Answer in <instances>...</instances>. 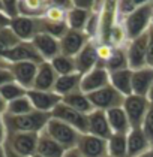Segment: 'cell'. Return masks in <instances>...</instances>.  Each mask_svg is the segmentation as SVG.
<instances>
[{
  "instance_id": "cell-6",
  "label": "cell",
  "mask_w": 153,
  "mask_h": 157,
  "mask_svg": "<svg viewBox=\"0 0 153 157\" xmlns=\"http://www.w3.org/2000/svg\"><path fill=\"white\" fill-rule=\"evenodd\" d=\"M38 139H39V133H8L5 144L11 147L15 153L24 157H35L36 148H38Z\"/></svg>"
},
{
  "instance_id": "cell-25",
  "label": "cell",
  "mask_w": 153,
  "mask_h": 157,
  "mask_svg": "<svg viewBox=\"0 0 153 157\" xmlns=\"http://www.w3.org/2000/svg\"><path fill=\"white\" fill-rule=\"evenodd\" d=\"M110 85H113L120 94L131 96L132 94V71L123 69L110 73Z\"/></svg>"
},
{
  "instance_id": "cell-7",
  "label": "cell",
  "mask_w": 153,
  "mask_h": 157,
  "mask_svg": "<svg viewBox=\"0 0 153 157\" xmlns=\"http://www.w3.org/2000/svg\"><path fill=\"white\" fill-rule=\"evenodd\" d=\"M125 48L131 71H137L147 66V33L128 40Z\"/></svg>"
},
{
  "instance_id": "cell-1",
  "label": "cell",
  "mask_w": 153,
  "mask_h": 157,
  "mask_svg": "<svg viewBox=\"0 0 153 157\" xmlns=\"http://www.w3.org/2000/svg\"><path fill=\"white\" fill-rule=\"evenodd\" d=\"M152 18L153 2H141L126 18L122 20L128 40L146 35L149 32V29L152 27Z\"/></svg>"
},
{
  "instance_id": "cell-42",
  "label": "cell",
  "mask_w": 153,
  "mask_h": 157,
  "mask_svg": "<svg viewBox=\"0 0 153 157\" xmlns=\"http://www.w3.org/2000/svg\"><path fill=\"white\" fill-rule=\"evenodd\" d=\"M9 24H11V20L3 12H0V27H9Z\"/></svg>"
},
{
  "instance_id": "cell-16",
  "label": "cell",
  "mask_w": 153,
  "mask_h": 157,
  "mask_svg": "<svg viewBox=\"0 0 153 157\" xmlns=\"http://www.w3.org/2000/svg\"><path fill=\"white\" fill-rule=\"evenodd\" d=\"M75 64H77V73L86 75L92 69H95L99 64V54H98V42L90 40L84 48L80 51V54H77L75 57Z\"/></svg>"
},
{
  "instance_id": "cell-52",
  "label": "cell",
  "mask_w": 153,
  "mask_h": 157,
  "mask_svg": "<svg viewBox=\"0 0 153 157\" xmlns=\"http://www.w3.org/2000/svg\"><path fill=\"white\" fill-rule=\"evenodd\" d=\"M35 157H38V156H35Z\"/></svg>"
},
{
  "instance_id": "cell-10",
  "label": "cell",
  "mask_w": 153,
  "mask_h": 157,
  "mask_svg": "<svg viewBox=\"0 0 153 157\" xmlns=\"http://www.w3.org/2000/svg\"><path fill=\"white\" fill-rule=\"evenodd\" d=\"M9 27L21 42H32L33 37L41 33V18H29L20 15L18 18L11 20Z\"/></svg>"
},
{
  "instance_id": "cell-48",
  "label": "cell",
  "mask_w": 153,
  "mask_h": 157,
  "mask_svg": "<svg viewBox=\"0 0 153 157\" xmlns=\"http://www.w3.org/2000/svg\"><path fill=\"white\" fill-rule=\"evenodd\" d=\"M0 157H6L5 156V150H3V147H0Z\"/></svg>"
},
{
  "instance_id": "cell-47",
  "label": "cell",
  "mask_w": 153,
  "mask_h": 157,
  "mask_svg": "<svg viewBox=\"0 0 153 157\" xmlns=\"http://www.w3.org/2000/svg\"><path fill=\"white\" fill-rule=\"evenodd\" d=\"M147 99H149L150 103H153V87L150 88V91H149V94H147Z\"/></svg>"
},
{
  "instance_id": "cell-39",
  "label": "cell",
  "mask_w": 153,
  "mask_h": 157,
  "mask_svg": "<svg viewBox=\"0 0 153 157\" xmlns=\"http://www.w3.org/2000/svg\"><path fill=\"white\" fill-rule=\"evenodd\" d=\"M14 81V76H12L9 67H5V69H0V88L3 85H6L8 82H12Z\"/></svg>"
},
{
  "instance_id": "cell-44",
  "label": "cell",
  "mask_w": 153,
  "mask_h": 157,
  "mask_svg": "<svg viewBox=\"0 0 153 157\" xmlns=\"http://www.w3.org/2000/svg\"><path fill=\"white\" fill-rule=\"evenodd\" d=\"M6 106H8V103L5 102V99L0 96V115H5L6 114Z\"/></svg>"
},
{
  "instance_id": "cell-34",
  "label": "cell",
  "mask_w": 153,
  "mask_h": 157,
  "mask_svg": "<svg viewBox=\"0 0 153 157\" xmlns=\"http://www.w3.org/2000/svg\"><path fill=\"white\" fill-rule=\"evenodd\" d=\"M26 94H27V90L24 87H21L18 82H15V81L8 82L6 85H3L0 88V96L5 99L6 103H9V102L15 100V99H20V97L26 96Z\"/></svg>"
},
{
  "instance_id": "cell-28",
  "label": "cell",
  "mask_w": 153,
  "mask_h": 157,
  "mask_svg": "<svg viewBox=\"0 0 153 157\" xmlns=\"http://www.w3.org/2000/svg\"><path fill=\"white\" fill-rule=\"evenodd\" d=\"M20 5V15L29 18H42L47 12L50 2L41 0H18Z\"/></svg>"
},
{
  "instance_id": "cell-20",
  "label": "cell",
  "mask_w": 153,
  "mask_h": 157,
  "mask_svg": "<svg viewBox=\"0 0 153 157\" xmlns=\"http://www.w3.org/2000/svg\"><path fill=\"white\" fill-rule=\"evenodd\" d=\"M153 87V67L146 66L141 69L132 71V94L147 97Z\"/></svg>"
},
{
  "instance_id": "cell-51",
  "label": "cell",
  "mask_w": 153,
  "mask_h": 157,
  "mask_svg": "<svg viewBox=\"0 0 153 157\" xmlns=\"http://www.w3.org/2000/svg\"><path fill=\"white\" fill-rule=\"evenodd\" d=\"M107 157H110V156H107Z\"/></svg>"
},
{
  "instance_id": "cell-30",
  "label": "cell",
  "mask_w": 153,
  "mask_h": 157,
  "mask_svg": "<svg viewBox=\"0 0 153 157\" xmlns=\"http://www.w3.org/2000/svg\"><path fill=\"white\" fill-rule=\"evenodd\" d=\"M105 67L110 73L117 72V71H123V69H129L128 64V56H126V48H116L113 56L105 61Z\"/></svg>"
},
{
  "instance_id": "cell-50",
  "label": "cell",
  "mask_w": 153,
  "mask_h": 157,
  "mask_svg": "<svg viewBox=\"0 0 153 157\" xmlns=\"http://www.w3.org/2000/svg\"><path fill=\"white\" fill-rule=\"evenodd\" d=\"M0 29H3V27H0Z\"/></svg>"
},
{
  "instance_id": "cell-26",
  "label": "cell",
  "mask_w": 153,
  "mask_h": 157,
  "mask_svg": "<svg viewBox=\"0 0 153 157\" xmlns=\"http://www.w3.org/2000/svg\"><path fill=\"white\" fill-rule=\"evenodd\" d=\"M62 102H63L65 105L71 106L72 109H75V111H78V112H81V114H86V115H89L90 112L95 111L93 105H92V102H90V99H89V94L83 93L81 90L65 96Z\"/></svg>"
},
{
  "instance_id": "cell-12",
  "label": "cell",
  "mask_w": 153,
  "mask_h": 157,
  "mask_svg": "<svg viewBox=\"0 0 153 157\" xmlns=\"http://www.w3.org/2000/svg\"><path fill=\"white\" fill-rule=\"evenodd\" d=\"M38 63L32 61H23V63H12L9 64V71H11L14 81L24 87L27 91L33 90L35 85V78L38 73Z\"/></svg>"
},
{
  "instance_id": "cell-27",
  "label": "cell",
  "mask_w": 153,
  "mask_h": 157,
  "mask_svg": "<svg viewBox=\"0 0 153 157\" xmlns=\"http://www.w3.org/2000/svg\"><path fill=\"white\" fill-rule=\"evenodd\" d=\"M81 75L80 73H72V75H65V76H59L54 91L59 96L65 97L71 93H75L78 90H81Z\"/></svg>"
},
{
  "instance_id": "cell-24",
  "label": "cell",
  "mask_w": 153,
  "mask_h": 157,
  "mask_svg": "<svg viewBox=\"0 0 153 157\" xmlns=\"http://www.w3.org/2000/svg\"><path fill=\"white\" fill-rule=\"evenodd\" d=\"M90 17H92L90 11L80 9V8L74 6V3H72V8H69L68 12H66V24L71 30L86 32V27L89 24Z\"/></svg>"
},
{
  "instance_id": "cell-40",
  "label": "cell",
  "mask_w": 153,
  "mask_h": 157,
  "mask_svg": "<svg viewBox=\"0 0 153 157\" xmlns=\"http://www.w3.org/2000/svg\"><path fill=\"white\" fill-rule=\"evenodd\" d=\"M6 138H8V130H6V126H5L3 115H0V147H3V144L6 142Z\"/></svg>"
},
{
  "instance_id": "cell-11",
  "label": "cell",
  "mask_w": 153,
  "mask_h": 157,
  "mask_svg": "<svg viewBox=\"0 0 153 157\" xmlns=\"http://www.w3.org/2000/svg\"><path fill=\"white\" fill-rule=\"evenodd\" d=\"M90 40L89 35L86 32H78V30H68L63 36L60 37V51L63 56L75 57Z\"/></svg>"
},
{
  "instance_id": "cell-49",
  "label": "cell",
  "mask_w": 153,
  "mask_h": 157,
  "mask_svg": "<svg viewBox=\"0 0 153 157\" xmlns=\"http://www.w3.org/2000/svg\"><path fill=\"white\" fill-rule=\"evenodd\" d=\"M152 27H153V18H152Z\"/></svg>"
},
{
  "instance_id": "cell-13",
  "label": "cell",
  "mask_w": 153,
  "mask_h": 157,
  "mask_svg": "<svg viewBox=\"0 0 153 157\" xmlns=\"http://www.w3.org/2000/svg\"><path fill=\"white\" fill-rule=\"evenodd\" d=\"M3 60L8 61L9 64H12V63H23V61H32V63L41 64L44 61L32 42H20L18 45H15L14 48L9 49L3 56Z\"/></svg>"
},
{
  "instance_id": "cell-41",
  "label": "cell",
  "mask_w": 153,
  "mask_h": 157,
  "mask_svg": "<svg viewBox=\"0 0 153 157\" xmlns=\"http://www.w3.org/2000/svg\"><path fill=\"white\" fill-rule=\"evenodd\" d=\"M3 150H5V156L6 157H24L21 154H18V153H15L11 147H8L6 144H3Z\"/></svg>"
},
{
  "instance_id": "cell-18",
  "label": "cell",
  "mask_w": 153,
  "mask_h": 157,
  "mask_svg": "<svg viewBox=\"0 0 153 157\" xmlns=\"http://www.w3.org/2000/svg\"><path fill=\"white\" fill-rule=\"evenodd\" d=\"M87 133L98 136V138H102L105 141L113 135V130L108 124L105 111L95 109L93 112H90L87 115Z\"/></svg>"
},
{
  "instance_id": "cell-31",
  "label": "cell",
  "mask_w": 153,
  "mask_h": 157,
  "mask_svg": "<svg viewBox=\"0 0 153 157\" xmlns=\"http://www.w3.org/2000/svg\"><path fill=\"white\" fill-rule=\"evenodd\" d=\"M50 63H51V66L54 67V71L57 72L59 76L77 73V64H75V59H74V57L60 54L56 59H53Z\"/></svg>"
},
{
  "instance_id": "cell-2",
  "label": "cell",
  "mask_w": 153,
  "mask_h": 157,
  "mask_svg": "<svg viewBox=\"0 0 153 157\" xmlns=\"http://www.w3.org/2000/svg\"><path fill=\"white\" fill-rule=\"evenodd\" d=\"M51 118V114L33 111L26 115H3L5 126L8 133L26 132V133H41L45 130L48 120Z\"/></svg>"
},
{
  "instance_id": "cell-45",
  "label": "cell",
  "mask_w": 153,
  "mask_h": 157,
  "mask_svg": "<svg viewBox=\"0 0 153 157\" xmlns=\"http://www.w3.org/2000/svg\"><path fill=\"white\" fill-rule=\"evenodd\" d=\"M137 157H153V147H152V148H149L147 151H144L143 154L137 156Z\"/></svg>"
},
{
  "instance_id": "cell-37",
  "label": "cell",
  "mask_w": 153,
  "mask_h": 157,
  "mask_svg": "<svg viewBox=\"0 0 153 157\" xmlns=\"http://www.w3.org/2000/svg\"><path fill=\"white\" fill-rule=\"evenodd\" d=\"M143 132L146 133L147 139L150 141V144L153 147V103H150V108L147 111V115L143 121V126H141Z\"/></svg>"
},
{
  "instance_id": "cell-36",
  "label": "cell",
  "mask_w": 153,
  "mask_h": 157,
  "mask_svg": "<svg viewBox=\"0 0 153 157\" xmlns=\"http://www.w3.org/2000/svg\"><path fill=\"white\" fill-rule=\"evenodd\" d=\"M3 13L9 18L15 20L20 17V5L18 0H3Z\"/></svg>"
},
{
  "instance_id": "cell-3",
  "label": "cell",
  "mask_w": 153,
  "mask_h": 157,
  "mask_svg": "<svg viewBox=\"0 0 153 157\" xmlns=\"http://www.w3.org/2000/svg\"><path fill=\"white\" fill-rule=\"evenodd\" d=\"M45 132H47L56 142H59L65 150L77 148V144H78L80 136H81V133L78 132V130H75L74 127L68 126L66 123L57 120V118H53V117L48 120Z\"/></svg>"
},
{
  "instance_id": "cell-8",
  "label": "cell",
  "mask_w": 153,
  "mask_h": 157,
  "mask_svg": "<svg viewBox=\"0 0 153 157\" xmlns=\"http://www.w3.org/2000/svg\"><path fill=\"white\" fill-rule=\"evenodd\" d=\"M107 85H110V72L107 71L105 64L102 61H99V64L95 69L83 75L81 78V91L86 94L95 93Z\"/></svg>"
},
{
  "instance_id": "cell-21",
  "label": "cell",
  "mask_w": 153,
  "mask_h": 157,
  "mask_svg": "<svg viewBox=\"0 0 153 157\" xmlns=\"http://www.w3.org/2000/svg\"><path fill=\"white\" fill-rule=\"evenodd\" d=\"M68 150H65L59 142H56L45 130L39 133L36 156L38 157H63Z\"/></svg>"
},
{
  "instance_id": "cell-38",
  "label": "cell",
  "mask_w": 153,
  "mask_h": 157,
  "mask_svg": "<svg viewBox=\"0 0 153 157\" xmlns=\"http://www.w3.org/2000/svg\"><path fill=\"white\" fill-rule=\"evenodd\" d=\"M147 66L153 67V27L147 32Z\"/></svg>"
},
{
  "instance_id": "cell-19",
  "label": "cell",
  "mask_w": 153,
  "mask_h": 157,
  "mask_svg": "<svg viewBox=\"0 0 153 157\" xmlns=\"http://www.w3.org/2000/svg\"><path fill=\"white\" fill-rule=\"evenodd\" d=\"M59 79V75L54 71L50 61H42L38 66V73L35 78V85L33 90H41V91H54L56 82Z\"/></svg>"
},
{
  "instance_id": "cell-22",
  "label": "cell",
  "mask_w": 153,
  "mask_h": 157,
  "mask_svg": "<svg viewBox=\"0 0 153 157\" xmlns=\"http://www.w3.org/2000/svg\"><path fill=\"white\" fill-rule=\"evenodd\" d=\"M149 148H152V144L147 139V136L143 132L141 127L131 129V132L128 133V157L140 156Z\"/></svg>"
},
{
  "instance_id": "cell-14",
  "label": "cell",
  "mask_w": 153,
  "mask_h": 157,
  "mask_svg": "<svg viewBox=\"0 0 153 157\" xmlns=\"http://www.w3.org/2000/svg\"><path fill=\"white\" fill-rule=\"evenodd\" d=\"M77 150L81 153L83 157H107L108 148L107 141L102 138L93 136L90 133H81L80 141L77 144Z\"/></svg>"
},
{
  "instance_id": "cell-46",
  "label": "cell",
  "mask_w": 153,
  "mask_h": 157,
  "mask_svg": "<svg viewBox=\"0 0 153 157\" xmlns=\"http://www.w3.org/2000/svg\"><path fill=\"white\" fill-rule=\"evenodd\" d=\"M5 67H9V63L5 61L3 59H0V69H5Z\"/></svg>"
},
{
  "instance_id": "cell-33",
  "label": "cell",
  "mask_w": 153,
  "mask_h": 157,
  "mask_svg": "<svg viewBox=\"0 0 153 157\" xmlns=\"http://www.w3.org/2000/svg\"><path fill=\"white\" fill-rule=\"evenodd\" d=\"M21 40L15 36V33L11 30V27H3L0 29V59H3V56L12 49L15 45H18Z\"/></svg>"
},
{
  "instance_id": "cell-4",
  "label": "cell",
  "mask_w": 153,
  "mask_h": 157,
  "mask_svg": "<svg viewBox=\"0 0 153 157\" xmlns=\"http://www.w3.org/2000/svg\"><path fill=\"white\" fill-rule=\"evenodd\" d=\"M123 111L126 112L128 118H129L131 127L132 129H138L143 126V121L147 115V111L150 108V102L149 99L138 94H131L125 97L123 102Z\"/></svg>"
},
{
  "instance_id": "cell-17",
  "label": "cell",
  "mask_w": 153,
  "mask_h": 157,
  "mask_svg": "<svg viewBox=\"0 0 153 157\" xmlns=\"http://www.w3.org/2000/svg\"><path fill=\"white\" fill-rule=\"evenodd\" d=\"M32 44L35 45L36 51L39 52V56L42 57L44 61H51L56 59L57 56L62 54L60 51V39L47 35V33H39L33 37Z\"/></svg>"
},
{
  "instance_id": "cell-23",
  "label": "cell",
  "mask_w": 153,
  "mask_h": 157,
  "mask_svg": "<svg viewBox=\"0 0 153 157\" xmlns=\"http://www.w3.org/2000/svg\"><path fill=\"white\" fill-rule=\"evenodd\" d=\"M107 118H108V124H110L113 133L128 135L132 129L129 118H128L126 112L123 111V108H114L107 111Z\"/></svg>"
},
{
  "instance_id": "cell-15",
  "label": "cell",
  "mask_w": 153,
  "mask_h": 157,
  "mask_svg": "<svg viewBox=\"0 0 153 157\" xmlns=\"http://www.w3.org/2000/svg\"><path fill=\"white\" fill-rule=\"evenodd\" d=\"M27 96L30 99L35 111L51 114L56 106L62 103L63 97L59 96L56 91H41V90H30L27 91Z\"/></svg>"
},
{
  "instance_id": "cell-9",
  "label": "cell",
  "mask_w": 153,
  "mask_h": 157,
  "mask_svg": "<svg viewBox=\"0 0 153 157\" xmlns=\"http://www.w3.org/2000/svg\"><path fill=\"white\" fill-rule=\"evenodd\" d=\"M51 117L66 123L68 126L74 127L80 133H87V115L72 109L71 106L65 105L63 102L56 106V109L51 112Z\"/></svg>"
},
{
  "instance_id": "cell-29",
  "label": "cell",
  "mask_w": 153,
  "mask_h": 157,
  "mask_svg": "<svg viewBox=\"0 0 153 157\" xmlns=\"http://www.w3.org/2000/svg\"><path fill=\"white\" fill-rule=\"evenodd\" d=\"M107 148L110 157H128V135L113 133L107 139Z\"/></svg>"
},
{
  "instance_id": "cell-35",
  "label": "cell",
  "mask_w": 153,
  "mask_h": 157,
  "mask_svg": "<svg viewBox=\"0 0 153 157\" xmlns=\"http://www.w3.org/2000/svg\"><path fill=\"white\" fill-rule=\"evenodd\" d=\"M141 2H131V0H120L116 2V12H117V20L122 23L123 18H126Z\"/></svg>"
},
{
  "instance_id": "cell-5",
  "label": "cell",
  "mask_w": 153,
  "mask_h": 157,
  "mask_svg": "<svg viewBox=\"0 0 153 157\" xmlns=\"http://www.w3.org/2000/svg\"><path fill=\"white\" fill-rule=\"evenodd\" d=\"M89 99L95 109L105 111V112L114 108H122L123 102H125V96L120 94L113 85H107L95 93H90Z\"/></svg>"
},
{
  "instance_id": "cell-43",
  "label": "cell",
  "mask_w": 153,
  "mask_h": 157,
  "mask_svg": "<svg viewBox=\"0 0 153 157\" xmlns=\"http://www.w3.org/2000/svg\"><path fill=\"white\" fill-rule=\"evenodd\" d=\"M63 157H83L81 153L77 150V148H72V150H68L66 153H65V156Z\"/></svg>"
},
{
  "instance_id": "cell-32",
  "label": "cell",
  "mask_w": 153,
  "mask_h": 157,
  "mask_svg": "<svg viewBox=\"0 0 153 157\" xmlns=\"http://www.w3.org/2000/svg\"><path fill=\"white\" fill-rule=\"evenodd\" d=\"M33 111H35V108H33L29 96L26 94V96L20 97V99H15V100H12V102L8 103L6 115H14V117L15 115H26V114H30Z\"/></svg>"
}]
</instances>
